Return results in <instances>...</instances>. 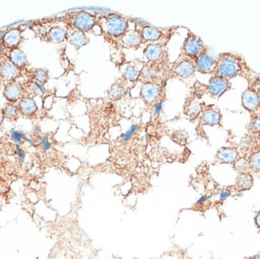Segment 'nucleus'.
Wrapping results in <instances>:
<instances>
[{"label": "nucleus", "instance_id": "32", "mask_svg": "<svg viewBox=\"0 0 260 259\" xmlns=\"http://www.w3.org/2000/svg\"><path fill=\"white\" fill-rule=\"evenodd\" d=\"M32 30L35 32V35H36L37 36L43 40L45 39L47 32H48L49 30H47L45 26L41 24H35L34 27H32Z\"/></svg>", "mask_w": 260, "mask_h": 259}, {"label": "nucleus", "instance_id": "30", "mask_svg": "<svg viewBox=\"0 0 260 259\" xmlns=\"http://www.w3.org/2000/svg\"><path fill=\"white\" fill-rule=\"evenodd\" d=\"M34 79L41 85H45L49 79V72L47 70L38 68L34 71Z\"/></svg>", "mask_w": 260, "mask_h": 259}, {"label": "nucleus", "instance_id": "29", "mask_svg": "<svg viewBox=\"0 0 260 259\" xmlns=\"http://www.w3.org/2000/svg\"><path fill=\"white\" fill-rule=\"evenodd\" d=\"M248 131L251 135L260 137V114L251 115L248 124Z\"/></svg>", "mask_w": 260, "mask_h": 259}, {"label": "nucleus", "instance_id": "4", "mask_svg": "<svg viewBox=\"0 0 260 259\" xmlns=\"http://www.w3.org/2000/svg\"><path fill=\"white\" fill-rule=\"evenodd\" d=\"M205 53H208V47L205 45L201 38L195 33L189 32L182 47L183 56L196 59Z\"/></svg>", "mask_w": 260, "mask_h": 259}, {"label": "nucleus", "instance_id": "7", "mask_svg": "<svg viewBox=\"0 0 260 259\" xmlns=\"http://www.w3.org/2000/svg\"><path fill=\"white\" fill-rule=\"evenodd\" d=\"M200 123L203 126H221L222 123L221 110L215 105H207L203 103Z\"/></svg>", "mask_w": 260, "mask_h": 259}, {"label": "nucleus", "instance_id": "18", "mask_svg": "<svg viewBox=\"0 0 260 259\" xmlns=\"http://www.w3.org/2000/svg\"><path fill=\"white\" fill-rule=\"evenodd\" d=\"M68 31L60 26H54L49 29L44 41L52 44H61L67 40Z\"/></svg>", "mask_w": 260, "mask_h": 259}, {"label": "nucleus", "instance_id": "3", "mask_svg": "<svg viewBox=\"0 0 260 259\" xmlns=\"http://www.w3.org/2000/svg\"><path fill=\"white\" fill-rule=\"evenodd\" d=\"M98 22L97 16L85 10L72 12L67 15V24L73 30L87 33L94 29Z\"/></svg>", "mask_w": 260, "mask_h": 259}, {"label": "nucleus", "instance_id": "41", "mask_svg": "<svg viewBox=\"0 0 260 259\" xmlns=\"http://www.w3.org/2000/svg\"><path fill=\"white\" fill-rule=\"evenodd\" d=\"M4 115H3V108H0V126L3 124V121H4Z\"/></svg>", "mask_w": 260, "mask_h": 259}, {"label": "nucleus", "instance_id": "34", "mask_svg": "<svg viewBox=\"0 0 260 259\" xmlns=\"http://www.w3.org/2000/svg\"><path fill=\"white\" fill-rule=\"evenodd\" d=\"M164 106V100L163 99H160L155 105H154V113H153V117H157L160 115V113H161L162 109H163Z\"/></svg>", "mask_w": 260, "mask_h": 259}, {"label": "nucleus", "instance_id": "2", "mask_svg": "<svg viewBox=\"0 0 260 259\" xmlns=\"http://www.w3.org/2000/svg\"><path fill=\"white\" fill-rule=\"evenodd\" d=\"M97 24L102 33L114 38H121L128 31V21L116 14L102 15L98 18Z\"/></svg>", "mask_w": 260, "mask_h": 259}, {"label": "nucleus", "instance_id": "17", "mask_svg": "<svg viewBox=\"0 0 260 259\" xmlns=\"http://www.w3.org/2000/svg\"><path fill=\"white\" fill-rule=\"evenodd\" d=\"M165 54V47L160 44H148L144 50V55L148 62H159Z\"/></svg>", "mask_w": 260, "mask_h": 259}, {"label": "nucleus", "instance_id": "28", "mask_svg": "<svg viewBox=\"0 0 260 259\" xmlns=\"http://www.w3.org/2000/svg\"><path fill=\"white\" fill-rule=\"evenodd\" d=\"M126 89L121 83H114L109 90V95L113 100H120L123 97Z\"/></svg>", "mask_w": 260, "mask_h": 259}, {"label": "nucleus", "instance_id": "33", "mask_svg": "<svg viewBox=\"0 0 260 259\" xmlns=\"http://www.w3.org/2000/svg\"><path fill=\"white\" fill-rule=\"evenodd\" d=\"M248 85H252L254 88L257 95L258 102H259V111H260V76L256 75L253 79L249 81Z\"/></svg>", "mask_w": 260, "mask_h": 259}, {"label": "nucleus", "instance_id": "37", "mask_svg": "<svg viewBox=\"0 0 260 259\" xmlns=\"http://www.w3.org/2000/svg\"><path fill=\"white\" fill-rule=\"evenodd\" d=\"M9 50L3 45L2 41H0V58H4L8 56Z\"/></svg>", "mask_w": 260, "mask_h": 259}, {"label": "nucleus", "instance_id": "25", "mask_svg": "<svg viewBox=\"0 0 260 259\" xmlns=\"http://www.w3.org/2000/svg\"><path fill=\"white\" fill-rule=\"evenodd\" d=\"M249 171L260 173V150L254 151L249 156Z\"/></svg>", "mask_w": 260, "mask_h": 259}, {"label": "nucleus", "instance_id": "40", "mask_svg": "<svg viewBox=\"0 0 260 259\" xmlns=\"http://www.w3.org/2000/svg\"><path fill=\"white\" fill-rule=\"evenodd\" d=\"M255 223H256V226L260 229V212L258 213L257 215L256 216L255 218Z\"/></svg>", "mask_w": 260, "mask_h": 259}, {"label": "nucleus", "instance_id": "10", "mask_svg": "<svg viewBox=\"0 0 260 259\" xmlns=\"http://www.w3.org/2000/svg\"><path fill=\"white\" fill-rule=\"evenodd\" d=\"M242 106L250 115L260 114L259 102L256 91L252 85H248V88L241 96Z\"/></svg>", "mask_w": 260, "mask_h": 259}, {"label": "nucleus", "instance_id": "5", "mask_svg": "<svg viewBox=\"0 0 260 259\" xmlns=\"http://www.w3.org/2000/svg\"><path fill=\"white\" fill-rule=\"evenodd\" d=\"M232 83L229 79L221 76H212L209 84L206 85V93L213 98H220L223 94L232 89Z\"/></svg>", "mask_w": 260, "mask_h": 259}, {"label": "nucleus", "instance_id": "6", "mask_svg": "<svg viewBox=\"0 0 260 259\" xmlns=\"http://www.w3.org/2000/svg\"><path fill=\"white\" fill-rule=\"evenodd\" d=\"M195 59L183 56L182 59H179L174 64L172 72L176 77L181 79H189L195 76Z\"/></svg>", "mask_w": 260, "mask_h": 259}, {"label": "nucleus", "instance_id": "38", "mask_svg": "<svg viewBox=\"0 0 260 259\" xmlns=\"http://www.w3.org/2000/svg\"><path fill=\"white\" fill-rule=\"evenodd\" d=\"M41 145H42L43 149H44V151H47L50 149L51 144H50V142L49 141L48 139L44 138L42 140H41Z\"/></svg>", "mask_w": 260, "mask_h": 259}, {"label": "nucleus", "instance_id": "21", "mask_svg": "<svg viewBox=\"0 0 260 259\" xmlns=\"http://www.w3.org/2000/svg\"><path fill=\"white\" fill-rule=\"evenodd\" d=\"M142 41L145 42H156L158 41L161 38L162 31L156 27H151V26L146 25L142 27L140 31Z\"/></svg>", "mask_w": 260, "mask_h": 259}, {"label": "nucleus", "instance_id": "42", "mask_svg": "<svg viewBox=\"0 0 260 259\" xmlns=\"http://www.w3.org/2000/svg\"><path fill=\"white\" fill-rule=\"evenodd\" d=\"M243 195H244V193H243L242 191L238 190V193L235 194V196H238V197H241V196H243Z\"/></svg>", "mask_w": 260, "mask_h": 259}, {"label": "nucleus", "instance_id": "14", "mask_svg": "<svg viewBox=\"0 0 260 259\" xmlns=\"http://www.w3.org/2000/svg\"><path fill=\"white\" fill-rule=\"evenodd\" d=\"M157 64L158 62H148L144 65L141 70L139 80L142 81L143 83L157 82L160 71Z\"/></svg>", "mask_w": 260, "mask_h": 259}, {"label": "nucleus", "instance_id": "12", "mask_svg": "<svg viewBox=\"0 0 260 259\" xmlns=\"http://www.w3.org/2000/svg\"><path fill=\"white\" fill-rule=\"evenodd\" d=\"M22 41V30L20 27H13L6 30L2 42L8 50H10L18 48Z\"/></svg>", "mask_w": 260, "mask_h": 259}, {"label": "nucleus", "instance_id": "23", "mask_svg": "<svg viewBox=\"0 0 260 259\" xmlns=\"http://www.w3.org/2000/svg\"><path fill=\"white\" fill-rule=\"evenodd\" d=\"M253 185V178L251 173H241L236 179V187L240 191H246L251 189Z\"/></svg>", "mask_w": 260, "mask_h": 259}, {"label": "nucleus", "instance_id": "24", "mask_svg": "<svg viewBox=\"0 0 260 259\" xmlns=\"http://www.w3.org/2000/svg\"><path fill=\"white\" fill-rule=\"evenodd\" d=\"M3 111L4 118L10 120V121H15L19 118V116L21 115L17 103L6 102L3 107Z\"/></svg>", "mask_w": 260, "mask_h": 259}, {"label": "nucleus", "instance_id": "16", "mask_svg": "<svg viewBox=\"0 0 260 259\" xmlns=\"http://www.w3.org/2000/svg\"><path fill=\"white\" fill-rule=\"evenodd\" d=\"M17 105H18L20 114L27 118L35 116L38 109V105L33 97L28 95H24Z\"/></svg>", "mask_w": 260, "mask_h": 259}, {"label": "nucleus", "instance_id": "26", "mask_svg": "<svg viewBox=\"0 0 260 259\" xmlns=\"http://www.w3.org/2000/svg\"><path fill=\"white\" fill-rule=\"evenodd\" d=\"M233 168L239 174L250 172L249 171V157L239 156L237 161L234 163Z\"/></svg>", "mask_w": 260, "mask_h": 259}, {"label": "nucleus", "instance_id": "11", "mask_svg": "<svg viewBox=\"0 0 260 259\" xmlns=\"http://www.w3.org/2000/svg\"><path fill=\"white\" fill-rule=\"evenodd\" d=\"M3 96L7 102L18 103L24 96V87L16 81L6 84L5 85Z\"/></svg>", "mask_w": 260, "mask_h": 259}, {"label": "nucleus", "instance_id": "19", "mask_svg": "<svg viewBox=\"0 0 260 259\" xmlns=\"http://www.w3.org/2000/svg\"><path fill=\"white\" fill-rule=\"evenodd\" d=\"M7 58L21 70L25 68L29 65L27 56L19 47L9 50Z\"/></svg>", "mask_w": 260, "mask_h": 259}, {"label": "nucleus", "instance_id": "27", "mask_svg": "<svg viewBox=\"0 0 260 259\" xmlns=\"http://www.w3.org/2000/svg\"><path fill=\"white\" fill-rule=\"evenodd\" d=\"M141 70L135 65H129L125 68L123 78L129 82H136L140 77Z\"/></svg>", "mask_w": 260, "mask_h": 259}, {"label": "nucleus", "instance_id": "8", "mask_svg": "<svg viewBox=\"0 0 260 259\" xmlns=\"http://www.w3.org/2000/svg\"><path fill=\"white\" fill-rule=\"evenodd\" d=\"M161 90V85L157 82L143 83L141 87V97L146 104H156L160 100Z\"/></svg>", "mask_w": 260, "mask_h": 259}, {"label": "nucleus", "instance_id": "1", "mask_svg": "<svg viewBox=\"0 0 260 259\" xmlns=\"http://www.w3.org/2000/svg\"><path fill=\"white\" fill-rule=\"evenodd\" d=\"M213 75L229 80L237 77L244 78L248 82L257 74L247 65L241 55L227 52L218 56Z\"/></svg>", "mask_w": 260, "mask_h": 259}, {"label": "nucleus", "instance_id": "20", "mask_svg": "<svg viewBox=\"0 0 260 259\" xmlns=\"http://www.w3.org/2000/svg\"><path fill=\"white\" fill-rule=\"evenodd\" d=\"M67 41L71 45L79 50L81 47L88 44V38L86 36V33L84 32L78 30H73L70 33H68Z\"/></svg>", "mask_w": 260, "mask_h": 259}, {"label": "nucleus", "instance_id": "35", "mask_svg": "<svg viewBox=\"0 0 260 259\" xmlns=\"http://www.w3.org/2000/svg\"><path fill=\"white\" fill-rule=\"evenodd\" d=\"M212 198V195H205V196H202L196 202L195 205L196 206H201V205H204L206 204L208 201L210 200Z\"/></svg>", "mask_w": 260, "mask_h": 259}, {"label": "nucleus", "instance_id": "22", "mask_svg": "<svg viewBox=\"0 0 260 259\" xmlns=\"http://www.w3.org/2000/svg\"><path fill=\"white\" fill-rule=\"evenodd\" d=\"M122 42L125 47H136L140 45L142 42L140 32L136 30H130L126 32L121 38Z\"/></svg>", "mask_w": 260, "mask_h": 259}, {"label": "nucleus", "instance_id": "15", "mask_svg": "<svg viewBox=\"0 0 260 259\" xmlns=\"http://www.w3.org/2000/svg\"><path fill=\"white\" fill-rule=\"evenodd\" d=\"M239 156V152L236 147H224L218 151L215 158L219 164H233Z\"/></svg>", "mask_w": 260, "mask_h": 259}, {"label": "nucleus", "instance_id": "36", "mask_svg": "<svg viewBox=\"0 0 260 259\" xmlns=\"http://www.w3.org/2000/svg\"><path fill=\"white\" fill-rule=\"evenodd\" d=\"M231 195H232V192L230 190H227V189L223 190L218 196V200L219 202H224L228 198L230 197Z\"/></svg>", "mask_w": 260, "mask_h": 259}, {"label": "nucleus", "instance_id": "31", "mask_svg": "<svg viewBox=\"0 0 260 259\" xmlns=\"http://www.w3.org/2000/svg\"><path fill=\"white\" fill-rule=\"evenodd\" d=\"M139 129V125L133 124L125 133H123V135H121L120 138V142L121 143V144H125V143L128 142V141L134 136L135 134H136V132H137Z\"/></svg>", "mask_w": 260, "mask_h": 259}, {"label": "nucleus", "instance_id": "13", "mask_svg": "<svg viewBox=\"0 0 260 259\" xmlns=\"http://www.w3.org/2000/svg\"><path fill=\"white\" fill-rule=\"evenodd\" d=\"M197 71L202 74H213L216 60L211 57L209 53H205L200 55L195 59Z\"/></svg>", "mask_w": 260, "mask_h": 259}, {"label": "nucleus", "instance_id": "9", "mask_svg": "<svg viewBox=\"0 0 260 259\" xmlns=\"http://www.w3.org/2000/svg\"><path fill=\"white\" fill-rule=\"evenodd\" d=\"M21 70L15 66L9 59H4L0 62V82L8 84L15 82L20 77Z\"/></svg>", "mask_w": 260, "mask_h": 259}, {"label": "nucleus", "instance_id": "39", "mask_svg": "<svg viewBox=\"0 0 260 259\" xmlns=\"http://www.w3.org/2000/svg\"><path fill=\"white\" fill-rule=\"evenodd\" d=\"M12 138H13L14 141H21V136L18 132L12 131Z\"/></svg>", "mask_w": 260, "mask_h": 259}]
</instances>
